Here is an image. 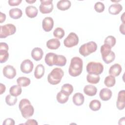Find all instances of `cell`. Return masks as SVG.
I'll use <instances>...</instances> for the list:
<instances>
[{
    "mask_svg": "<svg viewBox=\"0 0 125 125\" xmlns=\"http://www.w3.org/2000/svg\"><path fill=\"white\" fill-rule=\"evenodd\" d=\"M83 66V61L81 58L78 57H73L68 69L69 75L72 77L79 76L82 72Z\"/></svg>",
    "mask_w": 125,
    "mask_h": 125,
    "instance_id": "cell-1",
    "label": "cell"
},
{
    "mask_svg": "<svg viewBox=\"0 0 125 125\" xmlns=\"http://www.w3.org/2000/svg\"><path fill=\"white\" fill-rule=\"evenodd\" d=\"M19 108L22 116L25 119H28L34 114V108L29 100L27 99H22L20 101Z\"/></svg>",
    "mask_w": 125,
    "mask_h": 125,
    "instance_id": "cell-2",
    "label": "cell"
},
{
    "mask_svg": "<svg viewBox=\"0 0 125 125\" xmlns=\"http://www.w3.org/2000/svg\"><path fill=\"white\" fill-rule=\"evenodd\" d=\"M64 75L63 71L60 68H54L48 75V82L52 85H56L59 83Z\"/></svg>",
    "mask_w": 125,
    "mask_h": 125,
    "instance_id": "cell-3",
    "label": "cell"
},
{
    "mask_svg": "<svg viewBox=\"0 0 125 125\" xmlns=\"http://www.w3.org/2000/svg\"><path fill=\"white\" fill-rule=\"evenodd\" d=\"M109 46L104 44L101 46L100 51L102 54L103 60L106 64H109L113 62L115 58V53L111 50Z\"/></svg>",
    "mask_w": 125,
    "mask_h": 125,
    "instance_id": "cell-4",
    "label": "cell"
},
{
    "mask_svg": "<svg viewBox=\"0 0 125 125\" xmlns=\"http://www.w3.org/2000/svg\"><path fill=\"white\" fill-rule=\"evenodd\" d=\"M97 49V45L96 43L91 41L82 45L79 49V52L83 57H86L95 52Z\"/></svg>",
    "mask_w": 125,
    "mask_h": 125,
    "instance_id": "cell-5",
    "label": "cell"
},
{
    "mask_svg": "<svg viewBox=\"0 0 125 125\" xmlns=\"http://www.w3.org/2000/svg\"><path fill=\"white\" fill-rule=\"evenodd\" d=\"M104 70L103 65L99 62H90L86 65V71L88 74L99 75Z\"/></svg>",
    "mask_w": 125,
    "mask_h": 125,
    "instance_id": "cell-6",
    "label": "cell"
},
{
    "mask_svg": "<svg viewBox=\"0 0 125 125\" xmlns=\"http://www.w3.org/2000/svg\"><path fill=\"white\" fill-rule=\"evenodd\" d=\"M0 27V38H5L7 37L13 35L16 31V26L11 23L1 25Z\"/></svg>",
    "mask_w": 125,
    "mask_h": 125,
    "instance_id": "cell-7",
    "label": "cell"
},
{
    "mask_svg": "<svg viewBox=\"0 0 125 125\" xmlns=\"http://www.w3.org/2000/svg\"><path fill=\"white\" fill-rule=\"evenodd\" d=\"M79 41V37L74 32H71L64 40L63 44L65 47L70 48L77 45Z\"/></svg>",
    "mask_w": 125,
    "mask_h": 125,
    "instance_id": "cell-8",
    "label": "cell"
},
{
    "mask_svg": "<svg viewBox=\"0 0 125 125\" xmlns=\"http://www.w3.org/2000/svg\"><path fill=\"white\" fill-rule=\"evenodd\" d=\"M39 6L40 12L42 14H48L53 9V4L52 0H41Z\"/></svg>",
    "mask_w": 125,
    "mask_h": 125,
    "instance_id": "cell-9",
    "label": "cell"
},
{
    "mask_svg": "<svg viewBox=\"0 0 125 125\" xmlns=\"http://www.w3.org/2000/svg\"><path fill=\"white\" fill-rule=\"evenodd\" d=\"M8 45L5 42L0 43V62L1 63L6 62L9 58Z\"/></svg>",
    "mask_w": 125,
    "mask_h": 125,
    "instance_id": "cell-10",
    "label": "cell"
},
{
    "mask_svg": "<svg viewBox=\"0 0 125 125\" xmlns=\"http://www.w3.org/2000/svg\"><path fill=\"white\" fill-rule=\"evenodd\" d=\"M34 67L33 62L29 59H26L22 62L21 64L20 69L21 71L25 74H28L32 72Z\"/></svg>",
    "mask_w": 125,
    "mask_h": 125,
    "instance_id": "cell-11",
    "label": "cell"
},
{
    "mask_svg": "<svg viewBox=\"0 0 125 125\" xmlns=\"http://www.w3.org/2000/svg\"><path fill=\"white\" fill-rule=\"evenodd\" d=\"M3 74L9 79H12L16 76V69L11 65H7L3 68Z\"/></svg>",
    "mask_w": 125,
    "mask_h": 125,
    "instance_id": "cell-12",
    "label": "cell"
},
{
    "mask_svg": "<svg viewBox=\"0 0 125 125\" xmlns=\"http://www.w3.org/2000/svg\"><path fill=\"white\" fill-rule=\"evenodd\" d=\"M125 106V91L121 90L118 94V98L116 102V107L120 110H123Z\"/></svg>",
    "mask_w": 125,
    "mask_h": 125,
    "instance_id": "cell-13",
    "label": "cell"
},
{
    "mask_svg": "<svg viewBox=\"0 0 125 125\" xmlns=\"http://www.w3.org/2000/svg\"><path fill=\"white\" fill-rule=\"evenodd\" d=\"M54 26V21L52 18L47 17L43 19L42 21V27L45 32L50 31Z\"/></svg>",
    "mask_w": 125,
    "mask_h": 125,
    "instance_id": "cell-14",
    "label": "cell"
},
{
    "mask_svg": "<svg viewBox=\"0 0 125 125\" xmlns=\"http://www.w3.org/2000/svg\"><path fill=\"white\" fill-rule=\"evenodd\" d=\"M112 95V91L107 88H104L102 89L99 93L100 99L104 101H107L110 99Z\"/></svg>",
    "mask_w": 125,
    "mask_h": 125,
    "instance_id": "cell-15",
    "label": "cell"
},
{
    "mask_svg": "<svg viewBox=\"0 0 125 125\" xmlns=\"http://www.w3.org/2000/svg\"><path fill=\"white\" fill-rule=\"evenodd\" d=\"M122 70V66L119 63H115L111 65L109 69V74L114 77L118 76Z\"/></svg>",
    "mask_w": 125,
    "mask_h": 125,
    "instance_id": "cell-16",
    "label": "cell"
},
{
    "mask_svg": "<svg viewBox=\"0 0 125 125\" xmlns=\"http://www.w3.org/2000/svg\"><path fill=\"white\" fill-rule=\"evenodd\" d=\"M43 52L39 47L34 48L31 51V57L36 61H40L43 56Z\"/></svg>",
    "mask_w": 125,
    "mask_h": 125,
    "instance_id": "cell-17",
    "label": "cell"
},
{
    "mask_svg": "<svg viewBox=\"0 0 125 125\" xmlns=\"http://www.w3.org/2000/svg\"><path fill=\"white\" fill-rule=\"evenodd\" d=\"M73 103L77 106L82 105L84 101V97L83 94L80 92H77L74 94L72 98Z\"/></svg>",
    "mask_w": 125,
    "mask_h": 125,
    "instance_id": "cell-18",
    "label": "cell"
},
{
    "mask_svg": "<svg viewBox=\"0 0 125 125\" xmlns=\"http://www.w3.org/2000/svg\"><path fill=\"white\" fill-rule=\"evenodd\" d=\"M25 13L27 16L29 18H34L37 16L38 13V10L35 6L29 5L26 7Z\"/></svg>",
    "mask_w": 125,
    "mask_h": 125,
    "instance_id": "cell-19",
    "label": "cell"
},
{
    "mask_svg": "<svg viewBox=\"0 0 125 125\" xmlns=\"http://www.w3.org/2000/svg\"><path fill=\"white\" fill-rule=\"evenodd\" d=\"M61 45L60 41L57 39L53 38L49 40L46 42V46L48 48L52 50L57 49Z\"/></svg>",
    "mask_w": 125,
    "mask_h": 125,
    "instance_id": "cell-20",
    "label": "cell"
},
{
    "mask_svg": "<svg viewBox=\"0 0 125 125\" xmlns=\"http://www.w3.org/2000/svg\"><path fill=\"white\" fill-rule=\"evenodd\" d=\"M123 10V6L119 3L111 4L108 8V12L110 14L116 15L119 14Z\"/></svg>",
    "mask_w": 125,
    "mask_h": 125,
    "instance_id": "cell-21",
    "label": "cell"
},
{
    "mask_svg": "<svg viewBox=\"0 0 125 125\" xmlns=\"http://www.w3.org/2000/svg\"><path fill=\"white\" fill-rule=\"evenodd\" d=\"M71 5V3L69 0H61L57 3L58 9L62 11H65L69 9Z\"/></svg>",
    "mask_w": 125,
    "mask_h": 125,
    "instance_id": "cell-22",
    "label": "cell"
},
{
    "mask_svg": "<svg viewBox=\"0 0 125 125\" xmlns=\"http://www.w3.org/2000/svg\"><path fill=\"white\" fill-rule=\"evenodd\" d=\"M97 92V89L96 86L88 84L85 85L83 88V92L89 96H95Z\"/></svg>",
    "mask_w": 125,
    "mask_h": 125,
    "instance_id": "cell-23",
    "label": "cell"
},
{
    "mask_svg": "<svg viewBox=\"0 0 125 125\" xmlns=\"http://www.w3.org/2000/svg\"><path fill=\"white\" fill-rule=\"evenodd\" d=\"M66 61L65 56L56 54L54 61V65L59 66H63L65 65Z\"/></svg>",
    "mask_w": 125,
    "mask_h": 125,
    "instance_id": "cell-24",
    "label": "cell"
},
{
    "mask_svg": "<svg viewBox=\"0 0 125 125\" xmlns=\"http://www.w3.org/2000/svg\"><path fill=\"white\" fill-rule=\"evenodd\" d=\"M45 68L44 66L42 64L37 65L34 71V76L37 79H41L44 74Z\"/></svg>",
    "mask_w": 125,
    "mask_h": 125,
    "instance_id": "cell-25",
    "label": "cell"
},
{
    "mask_svg": "<svg viewBox=\"0 0 125 125\" xmlns=\"http://www.w3.org/2000/svg\"><path fill=\"white\" fill-rule=\"evenodd\" d=\"M9 15L10 18L13 19H20L22 15V12L21 9L15 8L11 9L9 11Z\"/></svg>",
    "mask_w": 125,
    "mask_h": 125,
    "instance_id": "cell-26",
    "label": "cell"
},
{
    "mask_svg": "<svg viewBox=\"0 0 125 125\" xmlns=\"http://www.w3.org/2000/svg\"><path fill=\"white\" fill-rule=\"evenodd\" d=\"M22 92V89L21 86L18 85H14L12 86L9 89L10 94L14 97H17L20 95Z\"/></svg>",
    "mask_w": 125,
    "mask_h": 125,
    "instance_id": "cell-27",
    "label": "cell"
},
{
    "mask_svg": "<svg viewBox=\"0 0 125 125\" xmlns=\"http://www.w3.org/2000/svg\"><path fill=\"white\" fill-rule=\"evenodd\" d=\"M61 91L66 95L69 96L73 91V87L71 84L65 83L62 86Z\"/></svg>",
    "mask_w": 125,
    "mask_h": 125,
    "instance_id": "cell-28",
    "label": "cell"
},
{
    "mask_svg": "<svg viewBox=\"0 0 125 125\" xmlns=\"http://www.w3.org/2000/svg\"><path fill=\"white\" fill-rule=\"evenodd\" d=\"M56 54L52 52H49L46 54L44 61L47 65L49 66H52L54 65V61Z\"/></svg>",
    "mask_w": 125,
    "mask_h": 125,
    "instance_id": "cell-29",
    "label": "cell"
},
{
    "mask_svg": "<svg viewBox=\"0 0 125 125\" xmlns=\"http://www.w3.org/2000/svg\"><path fill=\"white\" fill-rule=\"evenodd\" d=\"M17 83L21 86L26 87L30 84L31 81L30 79L26 77H20L17 79Z\"/></svg>",
    "mask_w": 125,
    "mask_h": 125,
    "instance_id": "cell-30",
    "label": "cell"
},
{
    "mask_svg": "<svg viewBox=\"0 0 125 125\" xmlns=\"http://www.w3.org/2000/svg\"><path fill=\"white\" fill-rule=\"evenodd\" d=\"M100 77L99 75L88 74L86 76V80L88 83L92 84H96L100 81Z\"/></svg>",
    "mask_w": 125,
    "mask_h": 125,
    "instance_id": "cell-31",
    "label": "cell"
},
{
    "mask_svg": "<svg viewBox=\"0 0 125 125\" xmlns=\"http://www.w3.org/2000/svg\"><path fill=\"white\" fill-rule=\"evenodd\" d=\"M116 83L115 77L112 75H109L105 77L104 80V83L107 87H113Z\"/></svg>",
    "mask_w": 125,
    "mask_h": 125,
    "instance_id": "cell-32",
    "label": "cell"
},
{
    "mask_svg": "<svg viewBox=\"0 0 125 125\" xmlns=\"http://www.w3.org/2000/svg\"><path fill=\"white\" fill-rule=\"evenodd\" d=\"M89 107L92 111H98L101 107V103L98 100H93L90 102Z\"/></svg>",
    "mask_w": 125,
    "mask_h": 125,
    "instance_id": "cell-33",
    "label": "cell"
},
{
    "mask_svg": "<svg viewBox=\"0 0 125 125\" xmlns=\"http://www.w3.org/2000/svg\"><path fill=\"white\" fill-rule=\"evenodd\" d=\"M56 99L58 103L62 104L67 102L69 99V96L66 95L61 91H60L57 94Z\"/></svg>",
    "mask_w": 125,
    "mask_h": 125,
    "instance_id": "cell-34",
    "label": "cell"
},
{
    "mask_svg": "<svg viewBox=\"0 0 125 125\" xmlns=\"http://www.w3.org/2000/svg\"><path fill=\"white\" fill-rule=\"evenodd\" d=\"M17 97L12 96L11 94L7 95L5 97V102L8 105L12 106L15 105L17 102Z\"/></svg>",
    "mask_w": 125,
    "mask_h": 125,
    "instance_id": "cell-35",
    "label": "cell"
},
{
    "mask_svg": "<svg viewBox=\"0 0 125 125\" xmlns=\"http://www.w3.org/2000/svg\"><path fill=\"white\" fill-rule=\"evenodd\" d=\"M116 40L114 37L112 36H107L104 41V44L109 46L111 48H112L116 44Z\"/></svg>",
    "mask_w": 125,
    "mask_h": 125,
    "instance_id": "cell-36",
    "label": "cell"
},
{
    "mask_svg": "<svg viewBox=\"0 0 125 125\" xmlns=\"http://www.w3.org/2000/svg\"><path fill=\"white\" fill-rule=\"evenodd\" d=\"M65 34L64 30L61 27L56 28L53 31V36L58 39H62Z\"/></svg>",
    "mask_w": 125,
    "mask_h": 125,
    "instance_id": "cell-37",
    "label": "cell"
},
{
    "mask_svg": "<svg viewBox=\"0 0 125 125\" xmlns=\"http://www.w3.org/2000/svg\"><path fill=\"white\" fill-rule=\"evenodd\" d=\"M104 8L105 7L104 4L101 2H97L94 5V9L97 12L102 13L104 11Z\"/></svg>",
    "mask_w": 125,
    "mask_h": 125,
    "instance_id": "cell-38",
    "label": "cell"
},
{
    "mask_svg": "<svg viewBox=\"0 0 125 125\" xmlns=\"http://www.w3.org/2000/svg\"><path fill=\"white\" fill-rule=\"evenodd\" d=\"M21 2V0H9L8 1L9 5L12 6L19 5Z\"/></svg>",
    "mask_w": 125,
    "mask_h": 125,
    "instance_id": "cell-39",
    "label": "cell"
},
{
    "mask_svg": "<svg viewBox=\"0 0 125 125\" xmlns=\"http://www.w3.org/2000/svg\"><path fill=\"white\" fill-rule=\"evenodd\" d=\"M15 124V121L13 119L9 118H7L4 120L2 125H14Z\"/></svg>",
    "mask_w": 125,
    "mask_h": 125,
    "instance_id": "cell-40",
    "label": "cell"
},
{
    "mask_svg": "<svg viewBox=\"0 0 125 125\" xmlns=\"http://www.w3.org/2000/svg\"><path fill=\"white\" fill-rule=\"evenodd\" d=\"M24 125H37L38 123L36 120L34 119H28L27 120V121L24 124Z\"/></svg>",
    "mask_w": 125,
    "mask_h": 125,
    "instance_id": "cell-41",
    "label": "cell"
},
{
    "mask_svg": "<svg viewBox=\"0 0 125 125\" xmlns=\"http://www.w3.org/2000/svg\"><path fill=\"white\" fill-rule=\"evenodd\" d=\"M6 15L4 13L0 12V22L2 23L5 21Z\"/></svg>",
    "mask_w": 125,
    "mask_h": 125,
    "instance_id": "cell-42",
    "label": "cell"
},
{
    "mask_svg": "<svg viewBox=\"0 0 125 125\" xmlns=\"http://www.w3.org/2000/svg\"><path fill=\"white\" fill-rule=\"evenodd\" d=\"M5 89H6V87L5 85H4L3 84H2V83H0V94H2L3 93H4L5 91Z\"/></svg>",
    "mask_w": 125,
    "mask_h": 125,
    "instance_id": "cell-43",
    "label": "cell"
},
{
    "mask_svg": "<svg viewBox=\"0 0 125 125\" xmlns=\"http://www.w3.org/2000/svg\"><path fill=\"white\" fill-rule=\"evenodd\" d=\"M119 30L120 32L123 34L125 35V23H122V24L120 26V28H119Z\"/></svg>",
    "mask_w": 125,
    "mask_h": 125,
    "instance_id": "cell-44",
    "label": "cell"
},
{
    "mask_svg": "<svg viewBox=\"0 0 125 125\" xmlns=\"http://www.w3.org/2000/svg\"><path fill=\"white\" fill-rule=\"evenodd\" d=\"M119 125H124L125 124V117H123L122 118H121L119 121Z\"/></svg>",
    "mask_w": 125,
    "mask_h": 125,
    "instance_id": "cell-45",
    "label": "cell"
},
{
    "mask_svg": "<svg viewBox=\"0 0 125 125\" xmlns=\"http://www.w3.org/2000/svg\"><path fill=\"white\" fill-rule=\"evenodd\" d=\"M25 1L27 3H28L31 4V3H33L35 2L36 1V0H26Z\"/></svg>",
    "mask_w": 125,
    "mask_h": 125,
    "instance_id": "cell-46",
    "label": "cell"
},
{
    "mask_svg": "<svg viewBox=\"0 0 125 125\" xmlns=\"http://www.w3.org/2000/svg\"><path fill=\"white\" fill-rule=\"evenodd\" d=\"M124 14H125V13H123V14H122V17H121V20H122V21L123 23H125V21H124V20H125V18H124Z\"/></svg>",
    "mask_w": 125,
    "mask_h": 125,
    "instance_id": "cell-47",
    "label": "cell"
}]
</instances>
